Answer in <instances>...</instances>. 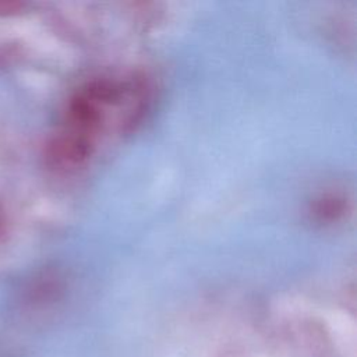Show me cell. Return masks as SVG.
Listing matches in <instances>:
<instances>
[{
    "label": "cell",
    "instance_id": "2",
    "mask_svg": "<svg viewBox=\"0 0 357 357\" xmlns=\"http://www.w3.org/2000/svg\"><path fill=\"white\" fill-rule=\"evenodd\" d=\"M4 229H6V219H4L3 211L0 209V236L4 233Z\"/></svg>",
    "mask_w": 357,
    "mask_h": 357
},
{
    "label": "cell",
    "instance_id": "3",
    "mask_svg": "<svg viewBox=\"0 0 357 357\" xmlns=\"http://www.w3.org/2000/svg\"><path fill=\"white\" fill-rule=\"evenodd\" d=\"M225 357H243V356H238V354H229V356H225Z\"/></svg>",
    "mask_w": 357,
    "mask_h": 357
},
{
    "label": "cell",
    "instance_id": "1",
    "mask_svg": "<svg viewBox=\"0 0 357 357\" xmlns=\"http://www.w3.org/2000/svg\"><path fill=\"white\" fill-rule=\"evenodd\" d=\"M25 8L24 3L20 1H0V17H10L21 13Z\"/></svg>",
    "mask_w": 357,
    "mask_h": 357
}]
</instances>
